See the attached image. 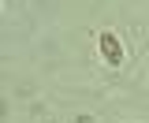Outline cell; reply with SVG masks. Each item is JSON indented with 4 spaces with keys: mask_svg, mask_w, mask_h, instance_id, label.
<instances>
[{
    "mask_svg": "<svg viewBox=\"0 0 149 123\" xmlns=\"http://www.w3.org/2000/svg\"><path fill=\"white\" fill-rule=\"evenodd\" d=\"M97 49H101V60L108 67H123V41L112 34V30H101L97 34Z\"/></svg>",
    "mask_w": 149,
    "mask_h": 123,
    "instance_id": "6da1fadb",
    "label": "cell"
}]
</instances>
